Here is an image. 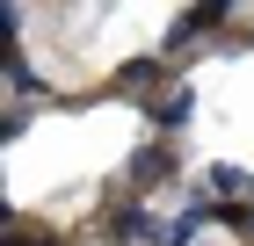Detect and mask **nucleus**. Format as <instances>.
Here are the masks:
<instances>
[{"instance_id":"nucleus-1","label":"nucleus","mask_w":254,"mask_h":246,"mask_svg":"<svg viewBox=\"0 0 254 246\" xmlns=\"http://www.w3.org/2000/svg\"><path fill=\"white\" fill-rule=\"evenodd\" d=\"M167 174H175V145H167V138H153V145H138L131 159H124V189H160V181H167Z\"/></svg>"},{"instance_id":"nucleus-2","label":"nucleus","mask_w":254,"mask_h":246,"mask_svg":"<svg viewBox=\"0 0 254 246\" xmlns=\"http://www.w3.org/2000/svg\"><path fill=\"white\" fill-rule=\"evenodd\" d=\"M218 22H233L225 7H218V0H211V7H182V22L167 29V44H160V58H175V51H189V44H203V37L218 29Z\"/></svg>"},{"instance_id":"nucleus-3","label":"nucleus","mask_w":254,"mask_h":246,"mask_svg":"<svg viewBox=\"0 0 254 246\" xmlns=\"http://www.w3.org/2000/svg\"><path fill=\"white\" fill-rule=\"evenodd\" d=\"M160 73H167V58H131V65H117V73H109V95H124V101H145L160 87Z\"/></svg>"},{"instance_id":"nucleus-4","label":"nucleus","mask_w":254,"mask_h":246,"mask_svg":"<svg viewBox=\"0 0 254 246\" xmlns=\"http://www.w3.org/2000/svg\"><path fill=\"white\" fill-rule=\"evenodd\" d=\"M189 109H196V87H189V80H175V87L153 101V123H160V131H182V123H189Z\"/></svg>"},{"instance_id":"nucleus-5","label":"nucleus","mask_w":254,"mask_h":246,"mask_svg":"<svg viewBox=\"0 0 254 246\" xmlns=\"http://www.w3.org/2000/svg\"><path fill=\"white\" fill-rule=\"evenodd\" d=\"M203 189H211V196H225V203H254V174H247V167H225V159H218V167L203 174Z\"/></svg>"},{"instance_id":"nucleus-6","label":"nucleus","mask_w":254,"mask_h":246,"mask_svg":"<svg viewBox=\"0 0 254 246\" xmlns=\"http://www.w3.org/2000/svg\"><path fill=\"white\" fill-rule=\"evenodd\" d=\"M218 225L240 232V239H254V203H218Z\"/></svg>"},{"instance_id":"nucleus-7","label":"nucleus","mask_w":254,"mask_h":246,"mask_svg":"<svg viewBox=\"0 0 254 246\" xmlns=\"http://www.w3.org/2000/svg\"><path fill=\"white\" fill-rule=\"evenodd\" d=\"M22 131H29V109H22V101H7V109H0V145H15Z\"/></svg>"},{"instance_id":"nucleus-8","label":"nucleus","mask_w":254,"mask_h":246,"mask_svg":"<svg viewBox=\"0 0 254 246\" xmlns=\"http://www.w3.org/2000/svg\"><path fill=\"white\" fill-rule=\"evenodd\" d=\"M7 246H29V239H22V232H15V239H7ZM44 246H65V239H44Z\"/></svg>"},{"instance_id":"nucleus-9","label":"nucleus","mask_w":254,"mask_h":246,"mask_svg":"<svg viewBox=\"0 0 254 246\" xmlns=\"http://www.w3.org/2000/svg\"><path fill=\"white\" fill-rule=\"evenodd\" d=\"M247 37H254V29H247Z\"/></svg>"}]
</instances>
